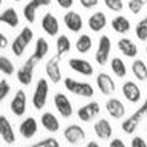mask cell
I'll return each mask as SVG.
<instances>
[{"label": "cell", "mask_w": 147, "mask_h": 147, "mask_svg": "<svg viewBox=\"0 0 147 147\" xmlns=\"http://www.w3.org/2000/svg\"><path fill=\"white\" fill-rule=\"evenodd\" d=\"M63 83H64V87L74 95H79L83 98H92L95 95L94 87L87 82H79L72 78H66L63 79Z\"/></svg>", "instance_id": "obj_1"}, {"label": "cell", "mask_w": 147, "mask_h": 147, "mask_svg": "<svg viewBox=\"0 0 147 147\" xmlns=\"http://www.w3.org/2000/svg\"><path fill=\"white\" fill-rule=\"evenodd\" d=\"M32 39H34V31H32L30 27H24L22 28V31L18 34L15 39H13V42L11 44V51L12 54L15 55V56H22L24 54V51L27 48V46L30 43L32 42Z\"/></svg>", "instance_id": "obj_2"}, {"label": "cell", "mask_w": 147, "mask_h": 147, "mask_svg": "<svg viewBox=\"0 0 147 147\" xmlns=\"http://www.w3.org/2000/svg\"><path fill=\"white\" fill-rule=\"evenodd\" d=\"M39 63V60L35 56H30V58L26 60L23 66L20 67L18 72H16V78L19 80L20 84L23 86H30L32 83V79H34V71H35L36 64Z\"/></svg>", "instance_id": "obj_3"}, {"label": "cell", "mask_w": 147, "mask_h": 147, "mask_svg": "<svg viewBox=\"0 0 147 147\" xmlns=\"http://www.w3.org/2000/svg\"><path fill=\"white\" fill-rule=\"evenodd\" d=\"M48 92H50V86H48L47 79H39L36 83L34 95H32V106L36 110L44 109V106L47 103V98H48Z\"/></svg>", "instance_id": "obj_4"}, {"label": "cell", "mask_w": 147, "mask_h": 147, "mask_svg": "<svg viewBox=\"0 0 147 147\" xmlns=\"http://www.w3.org/2000/svg\"><path fill=\"white\" fill-rule=\"evenodd\" d=\"M144 115H147V109L142 105L135 112H132L128 118H126V119L122 122V130H123L126 134H132V132L138 128L140 120L143 119Z\"/></svg>", "instance_id": "obj_5"}, {"label": "cell", "mask_w": 147, "mask_h": 147, "mask_svg": "<svg viewBox=\"0 0 147 147\" xmlns=\"http://www.w3.org/2000/svg\"><path fill=\"white\" fill-rule=\"evenodd\" d=\"M110 54H111V40L107 35L100 36L99 43H98V48L95 52V60L99 66H106L109 63Z\"/></svg>", "instance_id": "obj_6"}, {"label": "cell", "mask_w": 147, "mask_h": 147, "mask_svg": "<svg viewBox=\"0 0 147 147\" xmlns=\"http://www.w3.org/2000/svg\"><path fill=\"white\" fill-rule=\"evenodd\" d=\"M60 62H62V56H59V55L56 54L46 63V74H47V76H48V79H50L52 83H55V84L62 80Z\"/></svg>", "instance_id": "obj_7"}, {"label": "cell", "mask_w": 147, "mask_h": 147, "mask_svg": "<svg viewBox=\"0 0 147 147\" xmlns=\"http://www.w3.org/2000/svg\"><path fill=\"white\" fill-rule=\"evenodd\" d=\"M52 0H30L23 8V16L28 23H34L36 19V11L42 7H48Z\"/></svg>", "instance_id": "obj_8"}, {"label": "cell", "mask_w": 147, "mask_h": 147, "mask_svg": "<svg viewBox=\"0 0 147 147\" xmlns=\"http://www.w3.org/2000/svg\"><path fill=\"white\" fill-rule=\"evenodd\" d=\"M9 109L15 116H23L27 110V95L23 90H18L9 103Z\"/></svg>", "instance_id": "obj_9"}, {"label": "cell", "mask_w": 147, "mask_h": 147, "mask_svg": "<svg viewBox=\"0 0 147 147\" xmlns=\"http://www.w3.org/2000/svg\"><path fill=\"white\" fill-rule=\"evenodd\" d=\"M64 139L71 144H79L80 142L86 139V131L84 128L80 127L79 124H70L64 128L63 131Z\"/></svg>", "instance_id": "obj_10"}, {"label": "cell", "mask_w": 147, "mask_h": 147, "mask_svg": "<svg viewBox=\"0 0 147 147\" xmlns=\"http://www.w3.org/2000/svg\"><path fill=\"white\" fill-rule=\"evenodd\" d=\"M54 105L58 110V112L63 118H70L74 114V107L72 103L68 98L62 92H56L54 95Z\"/></svg>", "instance_id": "obj_11"}, {"label": "cell", "mask_w": 147, "mask_h": 147, "mask_svg": "<svg viewBox=\"0 0 147 147\" xmlns=\"http://www.w3.org/2000/svg\"><path fill=\"white\" fill-rule=\"evenodd\" d=\"M99 114H100V105L98 102H90L78 110V116L82 122H90Z\"/></svg>", "instance_id": "obj_12"}, {"label": "cell", "mask_w": 147, "mask_h": 147, "mask_svg": "<svg viewBox=\"0 0 147 147\" xmlns=\"http://www.w3.org/2000/svg\"><path fill=\"white\" fill-rule=\"evenodd\" d=\"M96 86L103 95H111L116 91V84L114 79L106 72H100L96 75Z\"/></svg>", "instance_id": "obj_13"}, {"label": "cell", "mask_w": 147, "mask_h": 147, "mask_svg": "<svg viewBox=\"0 0 147 147\" xmlns=\"http://www.w3.org/2000/svg\"><path fill=\"white\" fill-rule=\"evenodd\" d=\"M63 22L71 32H79L83 28V18L76 11H68L63 16Z\"/></svg>", "instance_id": "obj_14"}, {"label": "cell", "mask_w": 147, "mask_h": 147, "mask_svg": "<svg viewBox=\"0 0 147 147\" xmlns=\"http://www.w3.org/2000/svg\"><path fill=\"white\" fill-rule=\"evenodd\" d=\"M68 66L72 71L80 74V75H84V76H91L94 74V67L92 64L84 59L80 58H71L68 60Z\"/></svg>", "instance_id": "obj_15"}, {"label": "cell", "mask_w": 147, "mask_h": 147, "mask_svg": "<svg viewBox=\"0 0 147 147\" xmlns=\"http://www.w3.org/2000/svg\"><path fill=\"white\" fill-rule=\"evenodd\" d=\"M122 92H123V96L130 103H138L140 100V96H142L139 86L132 80H127L122 86Z\"/></svg>", "instance_id": "obj_16"}, {"label": "cell", "mask_w": 147, "mask_h": 147, "mask_svg": "<svg viewBox=\"0 0 147 147\" xmlns=\"http://www.w3.org/2000/svg\"><path fill=\"white\" fill-rule=\"evenodd\" d=\"M0 136L7 144H13L16 140L15 131L12 128L11 122L4 115H0Z\"/></svg>", "instance_id": "obj_17"}, {"label": "cell", "mask_w": 147, "mask_h": 147, "mask_svg": "<svg viewBox=\"0 0 147 147\" xmlns=\"http://www.w3.org/2000/svg\"><path fill=\"white\" fill-rule=\"evenodd\" d=\"M42 28L48 36H56L59 32V22L51 12L44 13L42 18Z\"/></svg>", "instance_id": "obj_18"}, {"label": "cell", "mask_w": 147, "mask_h": 147, "mask_svg": "<svg viewBox=\"0 0 147 147\" xmlns=\"http://www.w3.org/2000/svg\"><path fill=\"white\" fill-rule=\"evenodd\" d=\"M19 132H20V135L23 136V138H26V139L34 138L36 135V132H38V122H36L35 118H32V116L26 118L20 123Z\"/></svg>", "instance_id": "obj_19"}, {"label": "cell", "mask_w": 147, "mask_h": 147, "mask_svg": "<svg viewBox=\"0 0 147 147\" xmlns=\"http://www.w3.org/2000/svg\"><path fill=\"white\" fill-rule=\"evenodd\" d=\"M106 110L114 119H120L123 118L126 114V109L124 105L118 99V98H110L109 100L106 102Z\"/></svg>", "instance_id": "obj_20"}, {"label": "cell", "mask_w": 147, "mask_h": 147, "mask_svg": "<svg viewBox=\"0 0 147 147\" xmlns=\"http://www.w3.org/2000/svg\"><path fill=\"white\" fill-rule=\"evenodd\" d=\"M94 131H95V135L100 139H110L112 135V126L109 120L106 118H102L98 122H95L94 124Z\"/></svg>", "instance_id": "obj_21"}, {"label": "cell", "mask_w": 147, "mask_h": 147, "mask_svg": "<svg viewBox=\"0 0 147 147\" xmlns=\"http://www.w3.org/2000/svg\"><path fill=\"white\" fill-rule=\"evenodd\" d=\"M107 26V16L105 12L98 11L88 18V27L94 32H100Z\"/></svg>", "instance_id": "obj_22"}, {"label": "cell", "mask_w": 147, "mask_h": 147, "mask_svg": "<svg viewBox=\"0 0 147 147\" xmlns=\"http://www.w3.org/2000/svg\"><path fill=\"white\" fill-rule=\"evenodd\" d=\"M118 50L127 58H135L138 55V46L128 38H122L118 40Z\"/></svg>", "instance_id": "obj_23"}, {"label": "cell", "mask_w": 147, "mask_h": 147, "mask_svg": "<svg viewBox=\"0 0 147 147\" xmlns=\"http://www.w3.org/2000/svg\"><path fill=\"white\" fill-rule=\"evenodd\" d=\"M40 123H42V126L46 128L47 131H50V132H56L59 128H60V123H59L58 118L50 111L44 112L42 115Z\"/></svg>", "instance_id": "obj_24"}, {"label": "cell", "mask_w": 147, "mask_h": 147, "mask_svg": "<svg viewBox=\"0 0 147 147\" xmlns=\"http://www.w3.org/2000/svg\"><path fill=\"white\" fill-rule=\"evenodd\" d=\"M0 23H4L9 26L11 28H15L19 26V15H18V12H16L15 8H7V9H4L1 13H0Z\"/></svg>", "instance_id": "obj_25"}, {"label": "cell", "mask_w": 147, "mask_h": 147, "mask_svg": "<svg viewBox=\"0 0 147 147\" xmlns=\"http://www.w3.org/2000/svg\"><path fill=\"white\" fill-rule=\"evenodd\" d=\"M111 27L115 32L124 35V34H127V32L131 30V23H130V20H128L126 16L119 15V16H116V18L112 19Z\"/></svg>", "instance_id": "obj_26"}, {"label": "cell", "mask_w": 147, "mask_h": 147, "mask_svg": "<svg viewBox=\"0 0 147 147\" xmlns=\"http://www.w3.org/2000/svg\"><path fill=\"white\" fill-rule=\"evenodd\" d=\"M131 70H132L134 76H135L139 82L147 80V66L143 60H140V59L134 60L131 64Z\"/></svg>", "instance_id": "obj_27"}, {"label": "cell", "mask_w": 147, "mask_h": 147, "mask_svg": "<svg viewBox=\"0 0 147 147\" xmlns=\"http://www.w3.org/2000/svg\"><path fill=\"white\" fill-rule=\"evenodd\" d=\"M75 48L79 54H87L92 48V39L87 34H83L78 38L76 43H75Z\"/></svg>", "instance_id": "obj_28"}, {"label": "cell", "mask_w": 147, "mask_h": 147, "mask_svg": "<svg viewBox=\"0 0 147 147\" xmlns=\"http://www.w3.org/2000/svg\"><path fill=\"white\" fill-rule=\"evenodd\" d=\"M48 51H50V44H48V42H47L44 38H39L38 40H36L35 50H34L32 56H35L39 62H40V60L47 55Z\"/></svg>", "instance_id": "obj_29"}, {"label": "cell", "mask_w": 147, "mask_h": 147, "mask_svg": "<svg viewBox=\"0 0 147 147\" xmlns=\"http://www.w3.org/2000/svg\"><path fill=\"white\" fill-rule=\"evenodd\" d=\"M110 66H111L112 72L115 74L118 78H120V79L127 75V67H126V63H124L120 58H112Z\"/></svg>", "instance_id": "obj_30"}, {"label": "cell", "mask_w": 147, "mask_h": 147, "mask_svg": "<svg viewBox=\"0 0 147 147\" xmlns=\"http://www.w3.org/2000/svg\"><path fill=\"white\" fill-rule=\"evenodd\" d=\"M70 51H71V42L68 36L60 35L58 38V40H56V54L59 56H63V55H66Z\"/></svg>", "instance_id": "obj_31"}, {"label": "cell", "mask_w": 147, "mask_h": 147, "mask_svg": "<svg viewBox=\"0 0 147 147\" xmlns=\"http://www.w3.org/2000/svg\"><path fill=\"white\" fill-rule=\"evenodd\" d=\"M15 71V67H13V63L7 58V56H0V72L4 74V75H8L11 76Z\"/></svg>", "instance_id": "obj_32"}, {"label": "cell", "mask_w": 147, "mask_h": 147, "mask_svg": "<svg viewBox=\"0 0 147 147\" xmlns=\"http://www.w3.org/2000/svg\"><path fill=\"white\" fill-rule=\"evenodd\" d=\"M146 3H147V0H130V1H128V9H130L134 15H138V13L143 9Z\"/></svg>", "instance_id": "obj_33"}, {"label": "cell", "mask_w": 147, "mask_h": 147, "mask_svg": "<svg viewBox=\"0 0 147 147\" xmlns=\"http://www.w3.org/2000/svg\"><path fill=\"white\" fill-rule=\"evenodd\" d=\"M135 35H136V38L139 39L140 42H146V40H147V24L143 23L142 20L136 24Z\"/></svg>", "instance_id": "obj_34"}, {"label": "cell", "mask_w": 147, "mask_h": 147, "mask_svg": "<svg viewBox=\"0 0 147 147\" xmlns=\"http://www.w3.org/2000/svg\"><path fill=\"white\" fill-rule=\"evenodd\" d=\"M32 147H60V143L58 142V139H55V138L50 136V138L39 140L38 143L32 144Z\"/></svg>", "instance_id": "obj_35"}, {"label": "cell", "mask_w": 147, "mask_h": 147, "mask_svg": "<svg viewBox=\"0 0 147 147\" xmlns=\"http://www.w3.org/2000/svg\"><path fill=\"white\" fill-rule=\"evenodd\" d=\"M103 1H105V5L110 11L119 12L123 9V1L122 0H103Z\"/></svg>", "instance_id": "obj_36"}, {"label": "cell", "mask_w": 147, "mask_h": 147, "mask_svg": "<svg viewBox=\"0 0 147 147\" xmlns=\"http://www.w3.org/2000/svg\"><path fill=\"white\" fill-rule=\"evenodd\" d=\"M11 91V86L8 83L7 79H1L0 80V103L8 96V94Z\"/></svg>", "instance_id": "obj_37"}, {"label": "cell", "mask_w": 147, "mask_h": 147, "mask_svg": "<svg viewBox=\"0 0 147 147\" xmlns=\"http://www.w3.org/2000/svg\"><path fill=\"white\" fill-rule=\"evenodd\" d=\"M131 147H147V143L142 136H134L131 140Z\"/></svg>", "instance_id": "obj_38"}, {"label": "cell", "mask_w": 147, "mask_h": 147, "mask_svg": "<svg viewBox=\"0 0 147 147\" xmlns=\"http://www.w3.org/2000/svg\"><path fill=\"white\" fill-rule=\"evenodd\" d=\"M82 4V7L86 8V9H91V8L96 7L98 3H99V0H79Z\"/></svg>", "instance_id": "obj_39"}, {"label": "cell", "mask_w": 147, "mask_h": 147, "mask_svg": "<svg viewBox=\"0 0 147 147\" xmlns=\"http://www.w3.org/2000/svg\"><path fill=\"white\" fill-rule=\"evenodd\" d=\"M56 1H58L59 5L62 8H64V9H70L74 5V0H56Z\"/></svg>", "instance_id": "obj_40"}, {"label": "cell", "mask_w": 147, "mask_h": 147, "mask_svg": "<svg viewBox=\"0 0 147 147\" xmlns=\"http://www.w3.org/2000/svg\"><path fill=\"white\" fill-rule=\"evenodd\" d=\"M109 147H127V146L124 144V142L122 139H119V138H114V139H111Z\"/></svg>", "instance_id": "obj_41"}, {"label": "cell", "mask_w": 147, "mask_h": 147, "mask_svg": "<svg viewBox=\"0 0 147 147\" xmlns=\"http://www.w3.org/2000/svg\"><path fill=\"white\" fill-rule=\"evenodd\" d=\"M5 47H8V38L0 32V48H5Z\"/></svg>", "instance_id": "obj_42"}, {"label": "cell", "mask_w": 147, "mask_h": 147, "mask_svg": "<svg viewBox=\"0 0 147 147\" xmlns=\"http://www.w3.org/2000/svg\"><path fill=\"white\" fill-rule=\"evenodd\" d=\"M86 147H100V146H99V143H96L95 140H90L88 143L86 144Z\"/></svg>", "instance_id": "obj_43"}, {"label": "cell", "mask_w": 147, "mask_h": 147, "mask_svg": "<svg viewBox=\"0 0 147 147\" xmlns=\"http://www.w3.org/2000/svg\"><path fill=\"white\" fill-rule=\"evenodd\" d=\"M142 22H143V23H146V24H147V16H146V18H143V19H142Z\"/></svg>", "instance_id": "obj_44"}, {"label": "cell", "mask_w": 147, "mask_h": 147, "mask_svg": "<svg viewBox=\"0 0 147 147\" xmlns=\"http://www.w3.org/2000/svg\"><path fill=\"white\" fill-rule=\"evenodd\" d=\"M143 106H144V107H146V109H147V98H146V100L143 102Z\"/></svg>", "instance_id": "obj_45"}, {"label": "cell", "mask_w": 147, "mask_h": 147, "mask_svg": "<svg viewBox=\"0 0 147 147\" xmlns=\"http://www.w3.org/2000/svg\"><path fill=\"white\" fill-rule=\"evenodd\" d=\"M1 3H3V0H0V4H1Z\"/></svg>", "instance_id": "obj_46"}, {"label": "cell", "mask_w": 147, "mask_h": 147, "mask_svg": "<svg viewBox=\"0 0 147 147\" xmlns=\"http://www.w3.org/2000/svg\"><path fill=\"white\" fill-rule=\"evenodd\" d=\"M13 1H20V0H13Z\"/></svg>", "instance_id": "obj_47"}, {"label": "cell", "mask_w": 147, "mask_h": 147, "mask_svg": "<svg viewBox=\"0 0 147 147\" xmlns=\"http://www.w3.org/2000/svg\"><path fill=\"white\" fill-rule=\"evenodd\" d=\"M146 55H147V47H146Z\"/></svg>", "instance_id": "obj_48"}, {"label": "cell", "mask_w": 147, "mask_h": 147, "mask_svg": "<svg viewBox=\"0 0 147 147\" xmlns=\"http://www.w3.org/2000/svg\"><path fill=\"white\" fill-rule=\"evenodd\" d=\"M146 132H147V127H146Z\"/></svg>", "instance_id": "obj_49"}, {"label": "cell", "mask_w": 147, "mask_h": 147, "mask_svg": "<svg viewBox=\"0 0 147 147\" xmlns=\"http://www.w3.org/2000/svg\"><path fill=\"white\" fill-rule=\"evenodd\" d=\"M28 147H32V146H28Z\"/></svg>", "instance_id": "obj_50"}]
</instances>
